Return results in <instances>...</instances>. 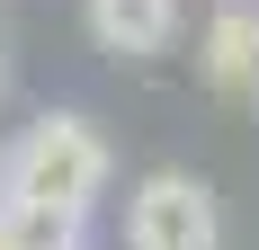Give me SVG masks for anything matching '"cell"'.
Wrapping results in <instances>:
<instances>
[{"label": "cell", "instance_id": "cell-1", "mask_svg": "<svg viewBox=\"0 0 259 250\" xmlns=\"http://www.w3.org/2000/svg\"><path fill=\"white\" fill-rule=\"evenodd\" d=\"M107 134L80 107H45V116L18 125V143H9V170H0V205L18 215L27 232H80L99 215L107 197Z\"/></svg>", "mask_w": 259, "mask_h": 250}, {"label": "cell", "instance_id": "cell-5", "mask_svg": "<svg viewBox=\"0 0 259 250\" xmlns=\"http://www.w3.org/2000/svg\"><path fill=\"white\" fill-rule=\"evenodd\" d=\"M27 241H36V232H27L18 215H9V205H0V250H27Z\"/></svg>", "mask_w": 259, "mask_h": 250}, {"label": "cell", "instance_id": "cell-4", "mask_svg": "<svg viewBox=\"0 0 259 250\" xmlns=\"http://www.w3.org/2000/svg\"><path fill=\"white\" fill-rule=\"evenodd\" d=\"M80 9H90L99 54H125V63L170 54V36H179V0H80Z\"/></svg>", "mask_w": 259, "mask_h": 250}, {"label": "cell", "instance_id": "cell-6", "mask_svg": "<svg viewBox=\"0 0 259 250\" xmlns=\"http://www.w3.org/2000/svg\"><path fill=\"white\" fill-rule=\"evenodd\" d=\"M27 250H90V241H80V232H36Z\"/></svg>", "mask_w": 259, "mask_h": 250}, {"label": "cell", "instance_id": "cell-2", "mask_svg": "<svg viewBox=\"0 0 259 250\" xmlns=\"http://www.w3.org/2000/svg\"><path fill=\"white\" fill-rule=\"evenodd\" d=\"M125 250H224V215L197 170H152L125 197Z\"/></svg>", "mask_w": 259, "mask_h": 250}, {"label": "cell", "instance_id": "cell-7", "mask_svg": "<svg viewBox=\"0 0 259 250\" xmlns=\"http://www.w3.org/2000/svg\"><path fill=\"white\" fill-rule=\"evenodd\" d=\"M0 170H9V143H0Z\"/></svg>", "mask_w": 259, "mask_h": 250}, {"label": "cell", "instance_id": "cell-3", "mask_svg": "<svg viewBox=\"0 0 259 250\" xmlns=\"http://www.w3.org/2000/svg\"><path fill=\"white\" fill-rule=\"evenodd\" d=\"M197 72H206V90H224V99H250L259 90V9H214L206 18V45H197Z\"/></svg>", "mask_w": 259, "mask_h": 250}]
</instances>
